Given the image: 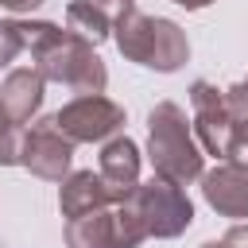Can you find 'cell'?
<instances>
[{
  "mask_svg": "<svg viewBox=\"0 0 248 248\" xmlns=\"http://www.w3.org/2000/svg\"><path fill=\"white\" fill-rule=\"evenodd\" d=\"M16 31H19L23 50L35 58V70L46 81L66 85L78 97L81 93H105L108 70H105L101 54L93 50L89 39L74 35L70 27L46 23V19H16Z\"/></svg>",
  "mask_w": 248,
  "mask_h": 248,
  "instance_id": "obj_1",
  "label": "cell"
},
{
  "mask_svg": "<svg viewBox=\"0 0 248 248\" xmlns=\"http://www.w3.org/2000/svg\"><path fill=\"white\" fill-rule=\"evenodd\" d=\"M147 159H151L155 174H163L178 186L205 174L202 143L194 136V124L186 120V112L174 101H159L147 112Z\"/></svg>",
  "mask_w": 248,
  "mask_h": 248,
  "instance_id": "obj_2",
  "label": "cell"
},
{
  "mask_svg": "<svg viewBox=\"0 0 248 248\" xmlns=\"http://www.w3.org/2000/svg\"><path fill=\"white\" fill-rule=\"evenodd\" d=\"M112 39H116V50H120L128 62L147 66V70H155V74H174V70H182L186 58H190L186 31H182L174 19L143 16V12H136V8L116 19Z\"/></svg>",
  "mask_w": 248,
  "mask_h": 248,
  "instance_id": "obj_3",
  "label": "cell"
},
{
  "mask_svg": "<svg viewBox=\"0 0 248 248\" xmlns=\"http://www.w3.org/2000/svg\"><path fill=\"white\" fill-rule=\"evenodd\" d=\"M128 202H132L143 232L155 236V240H174V236H182L194 225V202L186 198V190L178 182H170L163 174L140 182L128 194Z\"/></svg>",
  "mask_w": 248,
  "mask_h": 248,
  "instance_id": "obj_4",
  "label": "cell"
},
{
  "mask_svg": "<svg viewBox=\"0 0 248 248\" xmlns=\"http://www.w3.org/2000/svg\"><path fill=\"white\" fill-rule=\"evenodd\" d=\"M143 240L147 232L128 198L66 221V248H140Z\"/></svg>",
  "mask_w": 248,
  "mask_h": 248,
  "instance_id": "obj_5",
  "label": "cell"
},
{
  "mask_svg": "<svg viewBox=\"0 0 248 248\" xmlns=\"http://www.w3.org/2000/svg\"><path fill=\"white\" fill-rule=\"evenodd\" d=\"M54 124L74 140V143H105L112 136H120L124 128V108L116 101H108L105 93H81L74 101H66L54 112Z\"/></svg>",
  "mask_w": 248,
  "mask_h": 248,
  "instance_id": "obj_6",
  "label": "cell"
},
{
  "mask_svg": "<svg viewBox=\"0 0 248 248\" xmlns=\"http://www.w3.org/2000/svg\"><path fill=\"white\" fill-rule=\"evenodd\" d=\"M70 163H74V140L54 124V116H43L31 128H23V140H19L23 170H31L35 178H46V182H62L70 174Z\"/></svg>",
  "mask_w": 248,
  "mask_h": 248,
  "instance_id": "obj_7",
  "label": "cell"
},
{
  "mask_svg": "<svg viewBox=\"0 0 248 248\" xmlns=\"http://www.w3.org/2000/svg\"><path fill=\"white\" fill-rule=\"evenodd\" d=\"M190 105H194V136L202 143L205 155L229 159V105L225 93L209 81H194L190 85Z\"/></svg>",
  "mask_w": 248,
  "mask_h": 248,
  "instance_id": "obj_8",
  "label": "cell"
},
{
  "mask_svg": "<svg viewBox=\"0 0 248 248\" xmlns=\"http://www.w3.org/2000/svg\"><path fill=\"white\" fill-rule=\"evenodd\" d=\"M202 194H205V202H209L213 213L244 221L248 217V167L232 163V159L217 163L213 170L202 174Z\"/></svg>",
  "mask_w": 248,
  "mask_h": 248,
  "instance_id": "obj_9",
  "label": "cell"
},
{
  "mask_svg": "<svg viewBox=\"0 0 248 248\" xmlns=\"http://www.w3.org/2000/svg\"><path fill=\"white\" fill-rule=\"evenodd\" d=\"M101 178L108 182L116 202H124L140 186V147H136V140H128V136L105 140V147H101Z\"/></svg>",
  "mask_w": 248,
  "mask_h": 248,
  "instance_id": "obj_10",
  "label": "cell"
},
{
  "mask_svg": "<svg viewBox=\"0 0 248 248\" xmlns=\"http://www.w3.org/2000/svg\"><path fill=\"white\" fill-rule=\"evenodd\" d=\"M116 198H112L108 182L101 178V170L97 174L93 170H70L62 178V186H58V209H62L66 221L70 217H81V213H93V209H105Z\"/></svg>",
  "mask_w": 248,
  "mask_h": 248,
  "instance_id": "obj_11",
  "label": "cell"
},
{
  "mask_svg": "<svg viewBox=\"0 0 248 248\" xmlns=\"http://www.w3.org/2000/svg\"><path fill=\"white\" fill-rule=\"evenodd\" d=\"M43 89H46V78L35 66H19L4 78L0 101H4V108L16 124H31V116L43 108Z\"/></svg>",
  "mask_w": 248,
  "mask_h": 248,
  "instance_id": "obj_12",
  "label": "cell"
},
{
  "mask_svg": "<svg viewBox=\"0 0 248 248\" xmlns=\"http://www.w3.org/2000/svg\"><path fill=\"white\" fill-rule=\"evenodd\" d=\"M225 105H229V159L248 167V81L225 89Z\"/></svg>",
  "mask_w": 248,
  "mask_h": 248,
  "instance_id": "obj_13",
  "label": "cell"
},
{
  "mask_svg": "<svg viewBox=\"0 0 248 248\" xmlns=\"http://www.w3.org/2000/svg\"><path fill=\"white\" fill-rule=\"evenodd\" d=\"M66 27H70L74 35L89 39L93 46H97V43H105V39L112 35V19H108L101 8H93L89 0H74V4L66 8Z\"/></svg>",
  "mask_w": 248,
  "mask_h": 248,
  "instance_id": "obj_14",
  "label": "cell"
},
{
  "mask_svg": "<svg viewBox=\"0 0 248 248\" xmlns=\"http://www.w3.org/2000/svg\"><path fill=\"white\" fill-rule=\"evenodd\" d=\"M19 140H23V128L8 116V108L0 101V167H16L19 163Z\"/></svg>",
  "mask_w": 248,
  "mask_h": 248,
  "instance_id": "obj_15",
  "label": "cell"
},
{
  "mask_svg": "<svg viewBox=\"0 0 248 248\" xmlns=\"http://www.w3.org/2000/svg\"><path fill=\"white\" fill-rule=\"evenodd\" d=\"M19 50H23V43H19L16 19H0V70H4V66H12Z\"/></svg>",
  "mask_w": 248,
  "mask_h": 248,
  "instance_id": "obj_16",
  "label": "cell"
},
{
  "mask_svg": "<svg viewBox=\"0 0 248 248\" xmlns=\"http://www.w3.org/2000/svg\"><path fill=\"white\" fill-rule=\"evenodd\" d=\"M89 4H93V8H101V12L112 19V27H116V19H120V16H128V12L136 8V0H89Z\"/></svg>",
  "mask_w": 248,
  "mask_h": 248,
  "instance_id": "obj_17",
  "label": "cell"
},
{
  "mask_svg": "<svg viewBox=\"0 0 248 248\" xmlns=\"http://www.w3.org/2000/svg\"><path fill=\"white\" fill-rule=\"evenodd\" d=\"M221 240H225V248H248V225H240V221H236Z\"/></svg>",
  "mask_w": 248,
  "mask_h": 248,
  "instance_id": "obj_18",
  "label": "cell"
},
{
  "mask_svg": "<svg viewBox=\"0 0 248 248\" xmlns=\"http://www.w3.org/2000/svg\"><path fill=\"white\" fill-rule=\"evenodd\" d=\"M46 0H0V8L4 12H12V16H23V12H35V8H43Z\"/></svg>",
  "mask_w": 248,
  "mask_h": 248,
  "instance_id": "obj_19",
  "label": "cell"
},
{
  "mask_svg": "<svg viewBox=\"0 0 248 248\" xmlns=\"http://www.w3.org/2000/svg\"><path fill=\"white\" fill-rule=\"evenodd\" d=\"M170 4H178V8H186V12H202V8H209L213 0H170Z\"/></svg>",
  "mask_w": 248,
  "mask_h": 248,
  "instance_id": "obj_20",
  "label": "cell"
},
{
  "mask_svg": "<svg viewBox=\"0 0 248 248\" xmlns=\"http://www.w3.org/2000/svg\"><path fill=\"white\" fill-rule=\"evenodd\" d=\"M198 248H225V240H205V244H198Z\"/></svg>",
  "mask_w": 248,
  "mask_h": 248,
  "instance_id": "obj_21",
  "label": "cell"
},
{
  "mask_svg": "<svg viewBox=\"0 0 248 248\" xmlns=\"http://www.w3.org/2000/svg\"><path fill=\"white\" fill-rule=\"evenodd\" d=\"M244 81H248V78H244Z\"/></svg>",
  "mask_w": 248,
  "mask_h": 248,
  "instance_id": "obj_22",
  "label": "cell"
}]
</instances>
